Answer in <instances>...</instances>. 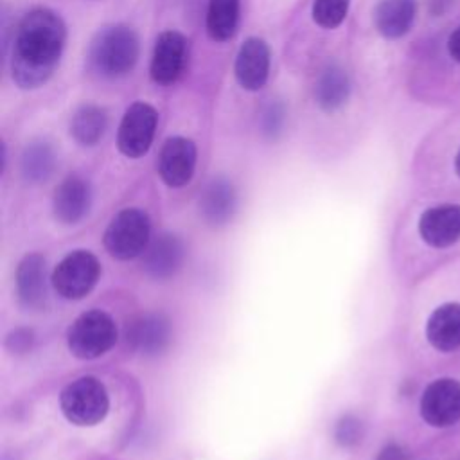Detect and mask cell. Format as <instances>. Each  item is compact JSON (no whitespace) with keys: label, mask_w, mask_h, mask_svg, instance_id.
I'll use <instances>...</instances> for the list:
<instances>
[{"label":"cell","mask_w":460,"mask_h":460,"mask_svg":"<svg viewBox=\"0 0 460 460\" xmlns=\"http://www.w3.org/2000/svg\"><path fill=\"white\" fill-rule=\"evenodd\" d=\"M108 126V117L104 108L97 104H83L75 110L72 122H70V133L81 146H95Z\"/></svg>","instance_id":"21"},{"label":"cell","mask_w":460,"mask_h":460,"mask_svg":"<svg viewBox=\"0 0 460 460\" xmlns=\"http://www.w3.org/2000/svg\"><path fill=\"white\" fill-rule=\"evenodd\" d=\"M158 122L156 110L147 102H133L119 126L117 133V146L119 151L128 158H140L144 156L155 138Z\"/></svg>","instance_id":"7"},{"label":"cell","mask_w":460,"mask_h":460,"mask_svg":"<svg viewBox=\"0 0 460 460\" xmlns=\"http://www.w3.org/2000/svg\"><path fill=\"white\" fill-rule=\"evenodd\" d=\"M56 167V155L47 142H31L22 155V174L27 181L40 183L50 178Z\"/></svg>","instance_id":"23"},{"label":"cell","mask_w":460,"mask_h":460,"mask_svg":"<svg viewBox=\"0 0 460 460\" xmlns=\"http://www.w3.org/2000/svg\"><path fill=\"white\" fill-rule=\"evenodd\" d=\"M196 144L185 137H169L158 155V174L169 187H183L196 169Z\"/></svg>","instance_id":"10"},{"label":"cell","mask_w":460,"mask_h":460,"mask_svg":"<svg viewBox=\"0 0 460 460\" xmlns=\"http://www.w3.org/2000/svg\"><path fill=\"white\" fill-rule=\"evenodd\" d=\"M138 38L128 25H110L97 32L90 47L92 68L108 79L129 74L138 59Z\"/></svg>","instance_id":"2"},{"label":"cell","mask_w":460,"mask_h":460,"mask_svg":"<svg viewBox=\"0 0 460 460\" xmlns=\"http://www.w3.org/2000/svg\"><path fill=\"white\" fill-rule=\"evenodd\" d=\"M185 246L181 239L174 234L156 235L144 252V270L153 279H169L183 264Z\"/></svg>","instance_id":"14"},{"label":"cell","mask_w":460,"mask_h":460,"mask_svg":"<svg viewBox=\"0 0 460 460\" xmlns=\"http://www.w3.org/2000/svg\"><path fill=\"white\" fill-rule=\"evenodd\" d=\"M65 41L66 27L58 13L47 7H36L25 13L13 38V81L23 90L45 84L59 65Z\"/></svg>","instance_id":"1"},{"label":"cell","mask_w":460,"mask_h":460,"mask_svg":"<svg viewBox=\"0 0 460 460\" xmlns=\"http://www.w3.org/2000/svg\"><path fill=\"white\" fill-rule=\"evenodd\" d=\"M16 289L23 305L38 309L45 304V259L40 253H29L18 264Z\"/></svg>","instance_id":"19"},{"label":"cell","mask_w":460,"mask_h":460,"mask_svg":"<svg viewBox=\"0 0 460 460\" xmlns=\"http://www.w3.org/2000/svg\"><path fill=\"white\" fill-rule=\"evenodd\" d=\"M455 169H456V174L460 176V149L456 153V158H455Z\"/></svg>","instance_id":"30"},{"label":"cell","mask_w":460,"mask_h":460,"mask_svg":"<svg viewBox=\"0 0 460 460\" xmlns=\"http://www.w3.org/2000/svg\"><path fill=\"white\" fill-rule=\"evenodd\" d=\"M334 437H336V442L341 446H354L363 437V424L354 415H345L338 420Z\"/></svg>","instance_id":"26"},{"label":"cell","mask_w":460,"mask_h":460,"mask_svg":"<svg viewBox=\"0 0 460 460\" xmlns=\"http://www.w3.org/2000/svg\"><path fill=\"white\" fill-rule=\"evenodd\" d=\"M376 460H408V456H406V453H404V449L401 446L388 444V446H385L379 451Z\"/></svg>","instance_id":"28"},{"label":"cell","mask_w":460,"mask_h":460,"mask_svg":"<svg viewBox=\"0 0 460 460\" xmlns=\"http://www.w3.org/2000/svg\"><path fill=\"white\" fill-rule=\"evenodd\" d=\"M90 199L92 194L88 181L77 174H70L54 190V216L65 225H74L86 216Z\"/></svg>","instance_id":"15"},{"label":"cell","mask_w":460,"mask_h":460,"mask_svg":"<svg viewBox=\"0 0 460 460\" xmlns=\"http://www.w3.org/2000/svg\"><path fill=\"white\" fill-rule=\"evenodd\" d=\"M101 264L97 257L86 250H75L63 257L52 271V288L66 300L86 296L97 284Z\"/></svg>","instance_id":"6"},{"label":"cell","mask_w":460,"mask_h":460,"mask_svg":"<svg viewBox=\"0 0 460 460\" xmlns=\"http://www.w3.org/2000/svg\"><path fill=\"white\" fill-rule=\"evenodd\" d=\"M189 41L178 31H164L155 43L151 58V77L158 84H172L187 66Z\"/></svg>","instance_id":"9"},{"label":"cell","mask_w":460,"mask_h":460,"mask_svg":"<svg viewBox=\"0 0 460 460\" xmlns=\"http://www.w3.org/2000/svg\"><path fill=\"white\" fill-rule=\"evenodd\" d=\"M59 406L68 422L75 426H93L106 417L110 397L97 377L83 376L63 388Z\"/></svg>","instance_id":"3"},{"label":"cell","mask_w":460,"mask_h":460,"mask_svg":"<svg viewBox=\"0 0 460 460\" xmlns=\"http://www.w3.org/2000/svg\"><path fill=\"white\" fill-rule=\"evenodd\" d=\"M235 79L248 92L261 90L270 75V47L261 38H248L235 56Z\"/></svg>","instance_id":"11"},{"label":"cell","mask_w":460,"mask_h":460,"mask_svg":"<svg viewBox=\"0 0 460 460\" xmlns=\"http://www.w3.org/2000/svg\"><path fill=\"white\" fill-rule=\"evenodd\" d=\"M235 207L237 194L226 178H214L210 183H207L199 196L201 217L212 226L228 223L235 212Z\"/></svg>","instance_id":"16"},{"label":"cell","mask_w":460,"mask_h":460,"mask_svg":"<svg viewBox=\"0 0 460 460\" xmlns=\"http://www.w3.org/2000/svg\"><path fill=\"white\" fill-rule=\"evenodd\" d=\"M239 23V0H208L207 32L214 41L230 40Z\"/></svg>","instance_id":"22"},{"label":"cell","mask_w":460,"mask_h":460,"mask_svg":"<svg viewBox=\"0 0 460 460\" xmlns=\"http://www.w3.org/2000/svg\"><path fill=\"white\" fill-rule=\"evenodd\" d=\"M117 341L113 318L99 309L83 313L74 320L66 332L70 352L79 359H93L106 354Z\"/></svg>","instance_id":"4"},{"label":"cell","mask_w":460,"mask_h":460,"mask_svg":"<svg viewBox=\"0 0 460 460\" xmlns=\"http://www.w3.org/2000/svg\"><path fill=\"white\" fill-rule=\"evenodd\" d=\"M417 16V0H379L374 9V25L386 40L404 36Z\"/></svg>","instance_id":"17"},{"label":"cell","mask_w":460,"mask_h":460,"mask_svg":"<svg viewBox=\"0 0 460 460\" xmlns=\"http://www.w3.org/2000/svg\"><path fill=\"white\" fill-rule=\"evenodd\" d=\"M350 93V81L347 72L338 65H327L314 86V99L323 111H334L341 108Z\"/></svg>","instance_id":"20"},{"label":"cell","mask_w":460,"mask_h":460,"mask_svg":"<svg viewBox=\"0 0 460 460\" xmlns=\"http://www.w3.org/2000/svg\"><path fill=\"white\" fill-rule=\"evenodd\" d=\"M126 338L135 350L155 356L167 349L171 341V323L162 313H147L128 325Z\"/></svg>","instance_id":"13"},{"label":"cell","mask_w":460,"mask_h":460,"mask_svg":"<svg viewBox=\"0 0 460 460\" xmlns=\"http://www.w3.org/2000/svg\"><path fill=\"white\" fill-rule=\"evenodd\" d=\"M419 234L433 248L451 246L460 239V205L444 203L422 212Z\"/></svg>","instance_id":"12"},{"label":"cell","mask_w":460,"mask_h":460,"mask_svg":"<svg viewBox=\"0 0 460 460\" xmlns=\"http://www.w3.org/2000/svg\"><path fill=\"white\" fill-rule=\"evenodd\" d=\"M349 5L350 0H314L313 20L323 29H334L345 20Z\"/></svg>","instance_id":"24"},{"label":"cell","mask_w":460,"mask_h":460,"mask_svg":"<svg viewBox=\"0 0 460 460\" xmlns=\"http://www.w3.org/2000/svg\"><path fill=\"white\" fill-rule=\"evenodd\" d=\"M420 415L435 428H447L460 420V383L442 377L429 383L420 397Z\"/></svg>","instance_id":"8"},{"label":"cell","mask_w":460,"mask_h":460,"mask_svg":"<svg viewBox=\"0 0 460 460\" xmlns=\"http://www.w3.org/2000/svg\"><path fill=\"white\" fill-rule=\"evenodd\" d=\"M284 120H286V110H284V104L279 101H270L261 111V128H262V133L270 138H275L282 131Z\"/></svg>","instance_id":"25"},{"label":"cell","mask_w":460,"mask_h":460,"mask_svg":"<svg viewBox=\"0 0 460 460\" xmlns=\"http://www.w3.org/2000/svg\"><path fill=\"white\" fill-rule=\"evenodd\" d=\"M447 50H449V56L460 63V25L451 32L447 40Z\"/></svg>","instance_id":"29"},{"label":"cell","mask_w":460,"mask_h":460,"mask_svg":"<svg viewBox=\"0 0 460 460\" xmlns=\"http://www.w3.org/2000/svg\"><path fill=\"white\" fill-rule=\"evenodd\" d=\"M31 343H32V334H31V331H25V329H18V331L11 332L7 338V345L14 352L27 350L31 347Z\"/></svg>","instance_id":"27"},{"label":"cell","mask_w":460,"mask_h":460,"mask_svg":"<svg viewBox=\"0 0 460 460\" xmlns=\"http://www.w3.org/2000/svg\"><path fill=\"white\" fill-rule=\"evenodd\" d=\"M149 234L151 223L147 214L138 208H124L110 221L102 241L111 257L128 261L146 252Z\"/></svg>","instance_id":"5"},{"label":"cell","mask_w":460,"mask_h":460,"mask_svg":"<svg viewBox=\"0 0 460 460\" xmlns=\"http://www.w3.org/2000/svg\"><path fill=\"white\" fill-rule=\"evenodd\" d=\"M426 338L440 352L456 350L460 347V304L438 305L428 318Z\"/></svg>","instance_id":"18"}]
</instances>
